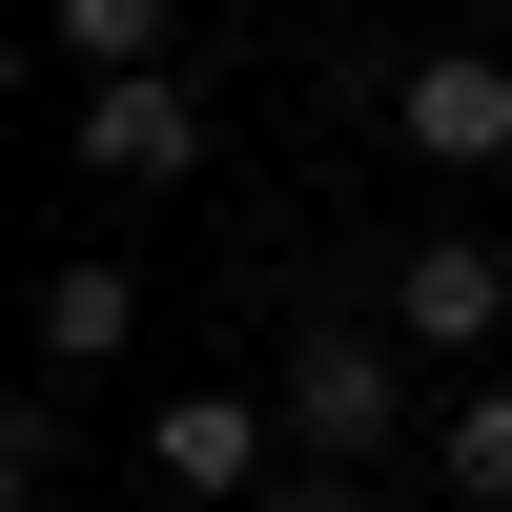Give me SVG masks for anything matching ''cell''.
Listing matches in <instances>:
<instances>
[{"mask_svg":"<svg viewBox=\"0 0 512 512\" xmlns=\"http://www.w3.org/2000/svg\"><path fill=\"white\" fill-rule=\"evenodd\" d=\"M431 472H451V512H512V369H472L431 410Z\"/></svg>","mask_w":512,"mask_h":512,"instance_id":"ba28073f","label":"cell"},{"mask_svg":"<svg viewBox=\"0 0 512 512\" xmlns=\"http://www.w3.org/2000/svg\"><path fill=\"white\" fill-rule=\"evenodd\" d=\"M62 164H82L103 205H164V185L205 164V82H185V62H144V82H82V103H62Z\"/></svg>","mask_w":512,"mask_h":512,"instance_id":"7a4b0ae2","label":"cell"},{"mask_svg":"<svg viewBox=\"0 0 512 512\" xmlns=\"http://www.w3.org/2000/svg\"><path fill=\"white\" fill-rule=\"evenodd\" d=\"M369 308L410 328V369H492V349H512V246H492V226H431V246H390Z\"/></svg>","mask_w":512,"mask_h":512,"instance_id":"277c9868","label":"cell"},{"mask_svg":"<svg viewBox=\"0 0 512 512\" xmlns=\"http://www.w3.org/2000/svg\"><path fill=\"white\" fill-rule=\"evenodd\" d=\"M369 103H390V144L431 164V185H512V62L492 41H431V62H390Z\"/></svg>","mask_w":512,"mask_h":512,"instance_id":"3957f363","label":"cell"},{"mask_svg":"<svg viewBox=\"0 0 512 512\" xmlns=\"http://www.w3.org/2000/svg\"><path fill=\"white\" fill-rule=\"evenodd\" d=\"M123 328H144V267H123V246H62L41 308H21V369H41V390H82V369H123Z\"/></svg>","mask_w":512,"mask_h":512,"instance_id":"8992f818","label":"cell"},{"mask_svg":"<svg viewBox=\"0 0 512 512\" xmlns=\"http://www.w3.org/2000/svg\"><path fill=\"white\" fill-rule=\"evenodd\" d=\"M246 512H369V472H308V451H287V472L246 492Z\"/></svg>","mask_w":512,"mask_h":512,"instance_id":"9c48e42d","label":"cell"},{"mask_svg":"<svg viewBox=\"0 0 512 512\" xmlns=\"http://www.w3.org/2000/svg\"><path fill=\"white\" fill-rule=\"evenodd\" d=\"M267 410H287V451H308V472H369V451H410V328H390V308H308Z\"/></svg>","mask_w":512,"mask_h":512,"instance_id":"6da1fadb","label":"cell"},{"mask_svg":"<svg viewBox=\"0 0 512 512\" xmlns=\"http://www.w3.org/2000/svg\"><path fill=\"white\" fill-rule=\"evenodd\" d=\"M41 62L62 82H144V62H185V0H41Z\"/></svg>","mask_w":512,"mask_h":512,"instance_id":"52a82bcc","label":"cell"},{"mask_svg":"<svg viewBox=\"0 0 512 512\" xmlns=\"http://www.w3.org/2000/svg\"><path fill=\"white\" fill-rule=\"evenodd\" d=\"M144 472L185 492V512H246V492L287 472V410H267V390H164V410H144Z\"/></svg>","mask_w":512,"mask_h":512,"instance_id":"5b68a950","label":"cell"}]
</instances>
